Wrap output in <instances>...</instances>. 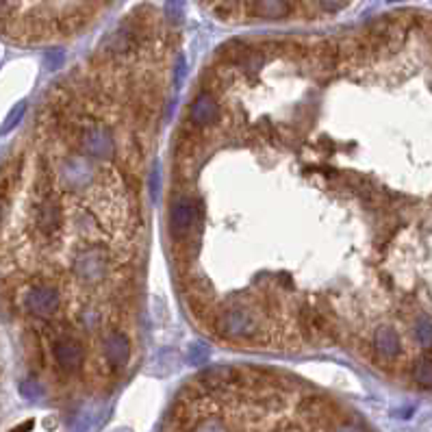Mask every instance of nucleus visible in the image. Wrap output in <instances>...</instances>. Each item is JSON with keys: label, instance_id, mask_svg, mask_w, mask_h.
<instances>
[{"label": "nucleus", "instance_id": "f257e3e1", "mask_svg": "<svg viewBox=\"0 0 432 432\" xmlns=\"http://www.w3.org/2000/svg\"><path fill=\"white\" fill-rule=\"evenodd\" d=\"M213 328L219 337L224 339H254L261 333V324L254 317L252 311H248L245 307H228L224 311H219V315L213 320Z\"/></svg>", "mask_w": 432, "mask_h": 432}, {"label": "nucleus", "instance_id": "f03ea898", "mask_svg": "<svg viewBox=\"0 0 432 432\" xmlns=\"http://www.w3.org/2000/svg\"><path fill=\"white\" fill-rule=\"evenodd\" d=\"M111 254L102 245H87L76 256L74 276L85 287H94L111 278Z\"/></svg>", "mask_w": 432, "mask_h": 432}, {"label": "nucleus", "instance_id": "7ed1b4c3", "mask_svg": "<svg viewBox=\"0 0 432 432\" xmlns=\"http://www.w3.org/2000/svg\"><path fill=\"white\" fill-rule=\"evenodd\" d=\"M78 148L87 154L89 159H100V161H109L115 154V137L113 130L107 124L100 122H85L83 126H78Z\"/></svg>", "mask_w": 432, "mask_h": 432}, {"label": "nucleus", "instance_id": "20e7f679", "mask_svg": "<svg viewBox=\"0 0 432 432\" xmlns=\"http://www.w3.org/2000/svg\"><path fill=\"white\" fill-rule=\"evenodd\" d=\"M202 206L200 200H191L187 195H180L169 208V235L176 241H185L189 235L200 226Z\"/></svg>", "mask_w": 432, "mask_h": 432}, {"label": "nucleus", "instance_id": "39448f33", "mask_svg": "<svg viewBox=\"0 0 432 432\" xmlns=\"http://www.w3.org/2000/svg\"><path fill=\"white\" fill-rule=\"evenodd\" d=\"M24 309L37 320H50L61 309V293L52 285H33L24 296Z\"/></svg>", "mask_w": 432, "mask_h": 432}, {"label": "nucleus", "instance_id": "423d86ee", "mask_svg": "<svg viewBox=\"0 0 432 432\" xmlns=\"http://www.w3.org/2000/svg\"><path fill=\"white\" fill-rule=\"evenodd\" d=\"M52 357H55V363L65 374H76L83 365L85 350H83V344L78 341L76 337L65 335V337L57 339V341L52 344Z\"/></svg>", "mask_w": 432, "mask_h": 432}, {"label": "nucleus", "instance_id": "0eeeda50", "mask_svg": "<svg viewBox=\"0 0 432 432\" xmlns=\"http://www.w3.org/2000/svg\"><path fill=\"white\" fill-rule=\"evenodd\" d=\"M102 357L111 370H124L130 357H133V341L122 331L109 333L102 344Z\"/></svg>", "mask_w": 432, "mask_h": 432}, {"label": "nucleus", "instance_id": "6e6552de", "mask_svg": "<svg viewBox=\"0 0 432 432\" xmlns=\"http://www.w3.org/2000/svg\"><path fill=\"white\" fill-rule=\"evenodd\" d=\"M219 117H221V109H219L217 98L211 91H200L189 107V122L200 128H208V126L219 124Z\"/></svg>", "mask_w": 432, "mask_h": 432}, {"label": "nucleus", "instance_id": "1a4fd4ad", "mask_svg": "<svg viewBox=\"0 0 432 432\" xmlns=\"http://www.w3.org/2000/svg\"><path fill=\"white\" fill-rule=\"evenodd\" d=\"M374 350H376V355L385 361L396 359L402 352V341H400L398 333L391 328V326H378L374 333Z\"/></svg>", "mask_w": 432, "mask_h": 432}, {"label": "nucleus", "instance_id": "9d476101", "mask_svg": "<svg viewBox=\"0 0 432 432\" xmlns=\"http://www.w3.org/2000/svg\"><path fill=\"white\" fill-rule=\"evenodd\" d=\"M59 224H61V208L57 200L46 198L35 211V226L46 235H52L59 228Z\"/></svg>", "mask_w": 432, "mask_h": 432}, {"label": "nucleus", "instance_id": "9b49d317", "mask_svg": "<svg viewBox=\"0 0 432 432\" xmlns=\"http://www.w3.org/2000/svg\"><path fill=\"white\" fill-rule=\"evenodd\" d=\"M248 11L256 18L278 20V18L289 16V3H287V0H250V3H248Z\"/></svg>", "mask_w": 432, "mask_h": 432}, {"label": "nucleus", "instance_id": "f8f14e48", "mask_svg": "<svg viewBox=\"0 0 432 432\" xmlns=\"http://www.w3.org/2000/svg\"><path fill=\"white\" fill-rule=\"evenodd\" d=\"M413 381L422 389H432V359H420L413 365Z\"/></svg>", "mask_w": 432, "mask_h": 432}, {"label": "nucleus", "instance_id": "ddd939ff", "mask_svg": "<svg viewBox=\"0 0 432 432\" xmlns=\"http://www.w3.org/2000/svg\"><path fill=\"white\" fill-rule=\"evenodd\" d=\"M413 333H415L417 344H420L422 348H426V350H430V348H432V317L422 315L420 320L415 322Z\"/></svg>", "mask_w": 432, "mask_h": 432}, {"label": "nucleus", "instance_id": "4468645a", "mask_svg": "<svg viewBox=\"0 0 432 432\" xmlns=\"http://www.w3.org/2000/svg\"><path fill=\"white\" fill-rule=\"evenodd\" d=\"M24 111H26V104L24 102H18L16 107H13L11 111H9V115H7V120H5V124L0 126V135H7L9 130H13L16 128L20 122H22V117H24Z\"/></svg>", "mask_w": 432, "mask_h": 432}, {"label": "nucleus", "instance_id": "2eb2a0df", "mask_svg": "<svg viewBox=\"0 0 432 432\" xmlns=\"http://www.w3.org/2000/svg\"><path fill=\"white\" fill-rule=\"evenodd\" d=\"M20 394H22V398H26L29 402H37L39 398L44 396V389H42V385H37L33 381H26V383L20 385Z\"/></svg>", "mask_w": 432, "mask_h": 432}, {"label": "nucleus", "instance_id": "dca6fc26", "mask_svg": "<svg viewBox=\"0 0 432 432\" xmlns=\"http://www.w3.org/2000/svg\"><path fill=\"white\" fill-rule=\"evenodd\" d=\"M165 11H167V20L180 22L182 16H185V0H167Z\"/></svg>", "mask_w": 432, "mask_h": 432}, {"label": "nucleus", "instance_id": "f3484780", "mask_svg": "<svg viewBox=\"0 0 432 432\" xmlns=\"http://www.w3.org/2000/svg\"><path fill=\"white\" fill-rule=\"evenodd\" d=\"M204 361H206V350H204L200 344H193V346L189 348V363L198 368V365H202Z\"/></svg>", "mask_w": 432, "mask_h": 432}, {"label": "nucleus", "instance_id": "a211bd4d", "mask_svg": "<svg viewBox=\"0 0 432 432\" xmlns=\"http://www.w3.org/2000/svg\"><path fill=\"white\" fill-rule=\"evenodd\" d=\"M320 5H322L324 11L335 13V11H339L341 7H346V5H348V0H320Z\"/></svg>", "mask_w": 432, "mask_h": 432}, {"label": "nucleus", "instance_id": "6ab92c4d", "mask_svg": "<svg viewBox=\"0 0 432 432\" xmlns=\"http://www.w3.org/2000/svg\"><path fill=\"white\" fill-rule=\"evenodd\" d=\"M337 432H361L355 424H346V426H339Z\"/></svg>", "mask_w": 432, "mask_h": 432}, {"label": "nucleus", "instance_id": "aec40b11", "mask_svg": "<svg viewBox=\"0 0 432 432\" xmlns=\"http://www.w3.org/2000/svg\"><path fill=\"white\" fill-rule=\"evenodd\" d=\"M31 428H33V422H24L16 430H11V432H31Z\"/></svg>", "mask_w": 432, "mask_h": 432}, {"label": "nucleus", "instance_id": "412c9836", "mask_svg": "<svg viewBox=\"0 0 432 432\" xmlns=\"http://www.w3.org/2000/svg\"><path fill=\"white\" fill-rule=\"evenodd\" d=\"M3 217H5V202L0 198V224H3Z\"/></svg>", "mask_w": 432, "mask_h": 432}, {"label": "nucleus", "instance_id": "4be33fe9", "mask_svg": "<svg viewBox=\"0 0 432 432\" xmlns=\"http://www.w3.org/2000/svg\"><path fill=\"white\" fill-rule=\"evenodd\" d=\"M5 5V0H0V7H3Z\"/></svg>", "mask_w": 432, "mask_h": 432}]
</instances>
